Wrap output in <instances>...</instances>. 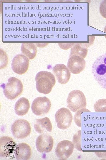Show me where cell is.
<instances>
[{
    "label": "cell",
    "instance_id": "44dd1931",
    "mask_svg": "<svg viewBox=\"0 0 106 160\" xmlns=\"http://www.w3.org/2000/svg\"><path fill=\"white\" fill-rule=\"evenodd\" d=\"M99 10L101 15L106 18V0L103 1L100 3Z\"/></svg>",
    "mask_w": 106,
    "mask_h": 160
},
{
    "label": "cell",
    "instance_id": "2e32d148",
    "mask_svg": "<svg viewBox=\"0 0 106 160\" xmlns=\"http://www.w3.org/2000/svg\"><path fill=\"white\" fill-rule=\"evenodd\" d=\"M29 108L30 103L28 99L22 97L20 98L16 103L14 106V111L18 115L23 116L27 113Z\"/></svg>",
    "mask_w": 106,
    "mask_h": 160
},
{
    "label": "cell",
    "instance_id": "7c38bea8",
    "mask_svg": "<svg viewBox=\"0 0 106 160\" xmlns=\"http://www.w3.org/2000/svg\"><path fill=\"white\" fill-rule=\"evenodd\" d=\"M52 71L58 82L62 84H66L69 80L71 73L68 68L63 64H58L53 68Z\"/></svg>",
    "mask_w": 106,
    "mask_h": 160
},
{
    "label": "cell",
    "instance_id": "7a4b0ae2",
    "mask_svg": "<svg viewBox=\"0 0 106 160\" xmlns=\"http://www.w3.org/2000/svg\"><path fill=\"white\" fill-rule=\"evenodd\" d=\"M94 77L99 84L106 89V53L98 57L92 66Z\"/></svg>",
    "mask_w": 106,
    "mask_h": 160
},
{
    "label": "cell",
    "instance_id": "6da1fadb",
    "mask_svg": "<svg viewBox=\"0 0 106 160\" xmlns=\"http://www.w3.org/2000/svg\"><path fill=\"white\" fill-rule=\"evenodd\" d=\"M35 80L37 90L44 94L49 93L56 83L54 75L51 72L45 71L38 72L36 75Z\"/></svg>",
    "mask_w": 106,
    "mask_h": 160
},
{
    "label": "cell",
    "instance_id": "52a82bcc",
    "mask_svg": "<svg viewBox=\"0 0 106 160\" xmlns=\"http://www.w3.org/2000/svg\"><path fill=\"white\" fill-rule=\"evenodd\" d=\"M51 105V101L48 97H39L36 98L33 101L31 108L34 114L41 116L48 113Z\"/></svg>",
    "mask_w": 106,
    "mask_h": 160
},
{
    "label": "cell",
    "instance_id": "4fadbf2b",
    "mask_svg": "<svg viewBox=\"0 0 106 160\" xmlns=\"http://www.w3.org/2000/svg\"><path fill=\"white\" fill-rule=\"evenodd\" d=\"M67 68L72 73L78 74L82 71L86 66L84 59L77 56L69 57L67 63Z\"/></svg>",
    "mask_w": 106,
    "mask_h": 160
},
{
    "label": "cell",
    "instance_id": "ac0fdd59",
    "mask_svg": "<svg viewBox=\"0 0 106 160\" xmlns=\"http://www.w3.org/2000/svg\"><path fill=\"white\" fill-rule=\"evenodd\" d=\"M87 47L82 43H76L72 47L69 57L72 56H77L83 59L85 58L87 53Z\"/></svg>",
    "mask_w": 106,
    "mask_h": 160
},
{
    "label": "cell",
    "instance_id": "5b68a950",
    "mask_svg": "<svg viewBox=\"0 0 106 160\" xmlns=\"http://www.w3.org/2000/svg\"><path fill=\"white\" fill-rule=\"evenodd\" d=\"M11 129L13 136L18 139L26 137L31 131L30 123L24 119H19L14 121L11 125Z\"/></svg>",
    "mask_w": 106,
    "mask_h": 160
},
{
    "label": "cell",
    "instance_id": "277c9868",
    "mask_svg": "<svg viewBox=\"0 0 106 160\" xmlns=\"http://www.w3.org/2000/svg\"><path fill=\"white\" fill-rule=\"evenodd\" d=\"M67 107L75 113L86 108L87 105L85 95L82 92L78 90L70 92L67 99Z\"/></svg>",
    "mask_w": 106,
    "mask_h": 160
},
{
    "label": "cell",
    "instance_id": "8992f818",
    "mask_svg": "<svg viewBox=\"0 0 106 160\" xmlns=\"http://www.w3.org/2000/svg\"><path fill=\"white\" fill-rule=\"evenodd\" d=\"M55 118L57 127L62 129H65L69 127L73 119L71 111L65 108H61L57 111Z\"/></svg>",
    "mask_w": 106,
    "mask_h": 160
},
{
    "label": "cell",
    "instance_id": "30bf717a",
    "mask_svg": "<svg viewBox=\"0 0 106 160\" xmlns=\"http://www.w3.org/2000/svg\"><path fill=\"white\" fill-rule=\"evenodd\" d=\"M74 146L71 141L67 140H62L57 144L55 153L60 160H66L69 157L73 152Z\"/></svg>",
    "mask_w": 106,
    "mask_h": 160
},
{
    "label": "cell",
    "instance_id": "e0dca14e",
    "mask_svg": "<svg viewBox=\"0 0 106 160\" xmlns=\"http://www.w3.org/2000/svg\"><path fill=\"white\" fill-rule=\"evenodd\" d=\"M21 51L29 59L32 60L36 56L37 49L33 43L24 42L22 44Z\"/></svg>",
    "mask_w": 106,
    "mask_h": 160
},
{
    "label": "cell",
    "instance_id": "9a60e30c",
    "mask_svg": "<svg viewBox=\"0 0 106 160\" xmlns=\"http://www.w3.org/2000/svg\"><path fill=\"white\" fill-rule=\"evenodd\" d=\"M32 151L30 146L25 143H21L17 145L14 156L17 160H26L31 156Z\"/></svg>",
    "mask_w": 106,
    "mask_h": 160
},
{
    "label": "cell",
    "instance_id": "8fae6325",
    "mask_svg": "<svg viewBox=\"0 0 106 160\" xmlns=\"http://www.w3.org/2000/svg\"><path fill=\"white\" fill-rule=\"evenodd\" d=\"M54 144L52 137L47 133L39 135L36 142V147L40 153H48L52 150Z\"/></svg>",
    "mask_w": 106,
    "mask_h": 160
},
{
    "label": "cell",
    "instance_id": "5bb4252c",
    "mask_svg": "<svg viewBox=\"0 0 106 160\" xmlns=\"http://www.w3.org/2000/svg\"><path fill=\"white\" fill-rule=\"evenodd\" d=\"M34 127L36 131L39 134H45L51 132L52 126L50 121L47 117L37 119L34 123Z\"/></svg>",
    "mask_w": 106,
    "mask_h": 160
},
{
    "label": "cell",
    "instance_id": "ba28073f",
    "mask_svg": "<svg viewBox=\"0 0 106 160\" xmlns=\"http://www.w3.org/2000/svg\"><path fill=\"white\" fill-rule=\"evenodd\" d=\"M17 146L13 139L10 137H1L0 139V156L9 158L14 156Z\"/></svg>",
    "mask_w": 106,
    "mask_h": 160
},
{
    "label": "cell",
    "instance_id": "ffe728a7",
    "mask_svg": "<svg viewBox=\"0 0 106 160\" xmlns=\"http://www.w3.org/2000/svg\"><path fill=\"white\" fill-rule=\"evenodd\" d=\"M83 112H90V111L86 109V108L81 109L77 111L75 114L74 117V119L75 123L79 127H81V114Z\"/></svg>",
    "mask_w": 106,
    "mask_h": 160
},
{
    "label": "cell",
    "instance_id": "d6986e66",
    "mask_svg": "<svg viewBox=\"0 0 106 160\" xmlns=\"http://www.w3.org/2000/svg\"><path fill=\"white\" fill-rule=\"evenodd\" d=\"M94 109L96 112H106V99L98 100L94 105Z\"/></svg>",
    "mask_w": 106,
    "mask_h": 160
},
{
    "label": "cell",
    "instance_id": "7402d4cb",
    "mask_svg": "<svg viewBox=\"0 0 106 160\" xmlns=\"http://www.w3.org/2000/svg\"><path fill=\"white\" fill-rule=\"evenodd\" d=\"M104 32L106 33V25L105 26L103 31ZM105 38L106 39V36H105Z\"/></svg>",
    "mask_w": 106,
    "mask_h": 160
},
{
    "label": "cell",
    "instance_id": "3957f363",
    "mask_svg": "<svg viewBox=\"0 0 106 160\" xmlns=\"http://www.w3.org/2000/svg\"><path fill=\"white\" fill-rule=\"evenodd\" d=\"M3 93L8 99L13 100L20 95L22 93L23 87L21 81L17 78L12 77L8 80V82L1 85Z\"/></svg>",
    "mask_w": 106,
    "mask_h": 160
},
{
    "label": "cell",
    "instance_id": "9c48e42d",
    "mask_svg": "<svg viewBox=\"0 0 106 160\" xmlns=\"http://www.w3.org/2000/svg\"><path fill=\"white\" fill-rule=\"evenodd\" d=\"M28 58L22 54L16 55L13 59L11 64V68L16 73L19 75L25 73L29 67Z\"/></svg>",
    "mask_w": 106,
    "mask_h": 160
}]
</instances>
